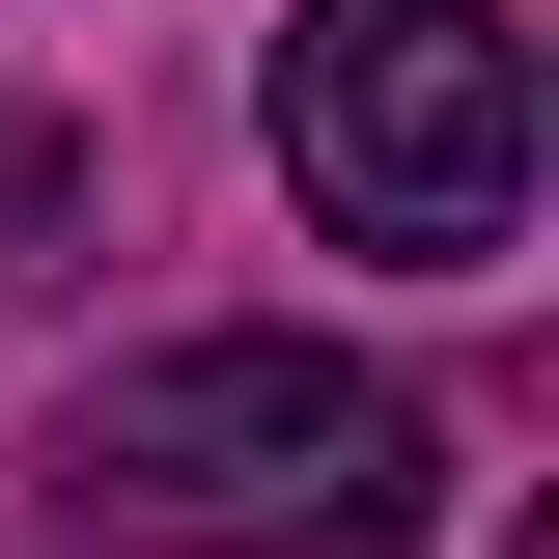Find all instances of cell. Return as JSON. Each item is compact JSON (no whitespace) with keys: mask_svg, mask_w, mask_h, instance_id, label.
<instances>
[{"mask_svg":"<svg viewBox=\"0 0 559 559\" xmlns=\"http://www.w3.org/2000/svg\"><path fill=\"white\" fill-rule=\"evenodd\" d=\"M57 503L112 559H419L448 448H419V392L336 364V336H140L112 392H84Z\"/></svg>","mask_w":559,"mask_h":559,"instance_id":"1","label":"cell"},{"mask_svg":"<svg viewBox=\"0 0 559 559\" xmlns=\"http://www.w3.org/2000/svg\"><path fill=\"white\" fill-rule=\"evenodd\" d=\"M280 197L392 280H476L532 224V28L503 0H308L280 28Z\"/></svg>","mask_w":559,"mask_h":559,"instance_id":"2","label":"cell"}]
</instances>
